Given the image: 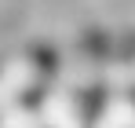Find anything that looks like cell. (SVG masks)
<instances>
[{"label": "cell", "mask_w": 135, "mask_h": 128, "mask_svg": "<svg viewBox=\"0 0 135 128\" xmlns=\"http://www.w3.org/2000/svg\"><path fill=\"white\" fill-rule=\"evenodd\" d=\"M4 128H37V121H29L26 110H11V113L4 117Z\"/></svg>", "instance_id": "cell-1"}]
</instances>
